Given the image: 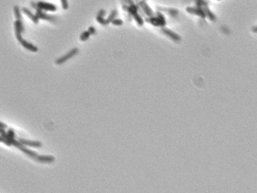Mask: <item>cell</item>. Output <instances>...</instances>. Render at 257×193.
Returning <instances> with one entry per match:
<instances>
[{
    "instance_id": "cell-19",
    "label": "cell",
    "mask_w": 257,
    "mask_h": 193,
    "mask_svg": "<svg viewBox=\"0 0 257 193\" xmlns=\"http://www.w3.org/2000/svg\"><path fill=\"white\" fill-rule=\"evenodd\" d=\"M92 35L90 34V32L89 31H83L82 33H81V35H80V41L81 42H85V41H87V40L90 38Z\"/></svg>"
},
{
    "instance_id": "cell-29",
    "label": "cell",
    "mask_w": 257,
    "mask_h": 193,
    "mask_svg": "<svg viewBox=\"0 0 257 193\" xmlns=\"http://www.w3.org/2000/svg\"><path fill=\"white\" fill-rule=\"evenodd\" d=\"M122 9L124 10L125 12H128V9H129V6H126L125 4H123V5H122Z\"/></svg>"
},
{
    "instance_id": "cell-23",
    "label": "cell",
    "mask_w": 257,
    "mask_h": 193,
    "mask_svg": "<svg viewBox=\"0 0 257 193\" xmlns=\"http://www.w3.org/2000/svg\"><path fill=\"white\" fill-rule=\"evenodd\" d=\"M96 21L98 23H100L101 25H107V24H109V23H108V21H107V19H105L104 18H98V17H96Z\"/></svg>"
},
{
    "instance_id": "cell-28",
    "label": "cell",
    "mask_w": 257,
    "mask_h": 193,
    "mask_svg": "<svg viewBox=\"0 0 257 193\" xmlns=\"http://www.w3.org/2000/svg\"><path fill=\"white\" fill-rule=\"evenodd\" d=\"M122 2L124 3V4H129V5L134 4V2H133V0H122Z\"/></svg>"
},
{
    "instance_id": "cell-31",
    "label": "cell",
    "mask_w": 257,
    "mask_h": 193,
    "mask_svg": "<svg viewBox=\"0 0 257 193\" xmlns=\"http://www.w3.org/2000/svg\"><path fill=\"white\" fill-rule=\"evenodd\" d=\"M252 32H253V33H257V26H255V27L252 28Z\"/></svg>"
},
{
    "instance_id": "cell-16",
    "label": "cell",
    "mask_w": 257,
    "mask_h": 193,
    "mask_svg": "<svg viewBox=\"0 0 257 193\" xmlns=\"http://www.w3.org/2000/svg\"><path fill=\"white\" fill-rule=\"evenodd\" d=\"M157 10H158V11H165L169 14H171V17L178 16V10H175V9H165V8H160L159 7Z\"/></svg>"
},
{
    "instance_id": "cell-7",
    "label": "cell",
    "mask_w": 257,
    "mask_h": 193,
    "mask_svg": "<svg viewBox=\"0 0 257 193\" xmlns=\"http://www.w3.org/2000/svg\"><path fill=\"white\" fill-rule=\"evenodd\" d=\"M36 16H37V18L39 19H43V21H50V22H54V21H55V19H56L55 17L43 13L42 10H41V9H37Z\"/></svg>"
},
{
    "instance_id": "cell-24",
    "label": "cell",
    "mask_w": 257,
    "mask_h": 193,
    "mask_svg": "<svg viewBox=\"0 0 257 193\" xmlns=\"http://www.w3.org/2000/svg\"><path fill=\"white\" fill-rule=\"evenodd\" d=\"M112 23L114 24V25H118V26H121V25H122V21L121 19H118V18H116V19H114V21H112Z\"/></svg>"
},
{
    "instance_id": "cell-26",
    "label": "cell",
    "mask_w": 257,
    "mask_h": 193,
    "mask_svg": "<svg viewBox=\"0 0 257 193\" xmlns=\"http://www.w3.org/2000/svg\"><path fill=\"white\" fill-rule=\"evenodd\" d=\"M89 32H90V34L91 35H95V34L96 33V28L93 27V26H91V27H89V30H88Z\"/></svg>"
},
{
    "instance_id": "cell-3",
    "label": "cell",
    "mask_w": 257,
    "mask_h": 193,
    "mask_svg": "<svg viewBox=\"0 0 257 193\" xmlns=\"http://www.w3.org/2000/svg\"><path fill=\"white\" fill-rule=\"evenodd\" d=\"M78 52H79V49H78V48H73V49H71V50L68 51V52L66 54V55H64V56H62V57H60V58H58L57 60H56V64H57V65H61V64H64L65 62H67L68 59H71V58H72L73 56H75Z\"/></svg>"
},
{
    "instance_id": "cell-5",
    "label": "cell",
    "mask_w": 257,
    "mask_h": 193,
    "mask_svg": "<svg viewBox=\"0 0 257 193\" xmlns=\"http://www.w3.org/2000/svg\"><path fill=\"white\" fill-rule=\"evenodd\" d=\"M186 11L189 13V14H196V16H199L201 18H206V14H205V12L203 8H199V7H188L186 9Z\"/></svg>"
},
{
    "instance_id": "cell-2",
    "label": "cell",
    "mask_w": 257,
    "mask_h": 193,
    "mask_svg": "<svg viewBox=\"0 0 257 193\" xmlns=\"http://www.w3.org/2000/svg\"><path fill=\"white\" fill-rule=\"evenodd\" d=\"M13 146L17 147V149H19V150H20L22 153H24V154H25L27 156H29L30 158H33V159H36V157L38 156V154H37V153H35L34 151H31V150L27 149L26 146H24L23 144H21V143L19 142L18 140H14V145H13Z\"/></svg>"
},
{
    "instance_id": "cell-18",
    "label": "cell",
    "mask_w": 257,
    "mask_h": 193,
    "mask_svg": "<svg viewBox=\"0 0 257 193\" xmlns=\"http://www.w3.org/2000/svg\"><path fill=\"white\" fill-rule=\"evenodd\" d=\"M14 16H16L17 21H21V13H20V9H19L18 6L14 7Z\"/></svg>"
},
{
    "instance_id": "cell-27",
    "label": "cell",
    "mask_w": 257,
    "mask_h": 193,
    "mask_svg": "<svg viewBox=\"0 0 257 193\" xmlns=\"http://www.w3.org/2000/svg\"><path fill=\"white\" fill-rule=\"evenodd\" d=\"M104 14H105L104 10H99V11H98V14H97V17L98 18H103V17H104Z\"/></svg>"
},
{
    "instance_id": "cell-21",
    "label": "cell",
    "mask_w": 257,
    "mask_h": 193,
    "mask_svg": "<svg viewBox=\"0 0 257 193\" xmlns=\"http://www.w3.org/2000/svg\"><path fill=\"white\" fill-rule=\"evenodd\" d=\"M136 21V22H137V24L138 25H140V26H143L144 25V19H143V18H142V16L140 14H137L136 16L133 18Z\"/></svg>"
},
{
    "instance_id": "cell-22",
    "label": "cell",
    "mask_w": 257,
    "mask_h": 193,
    "mask_svg": "<svg viewBox=\"0 0 257 193\" xmlns=\"http://www.w3.org/2000/svg\"><path fill=\"white\" fill-rule=\"evenodd\" d=\"M6 138H8V139H16V133H14V131L13 130H8L7 131V134H6Z\"/></svg>"
},
{
    "instance_id": "cell-30",
    "label": "cell",
    "mask_w": 257,
    "mask_h": 193,
    "mask_svg": "<svg viewBox=\"0 0 257 193\" xmlns=\"http://www.w3.org/2000/svg\"><path fill=\"white\" fill-rule=\"evenodd\" d=\"M31 6H32L34 9H36V10L38 9V4L35 3V2H32V3H31Z\"/></svg>"
},
{
    "instance_id": "cell-13",
    "label": "cell",
    "mask_w": 257,
    "mask_h": 193,
    "mask_svg": "<svg viewBox=\"0 0 257 193\" xmlns=\"http://www.w3.org/2000/svg\"><path fill=\"white\" fill-rule=\"evenodd\" d=\"M139 10H140V6L138 5V3H137V4L134 3V4L129 5V9H128V12H127V13L129 14L130 17L134 18L137 14H139Z\"/></svg>"
},
{
    "instance_id": "cell-1",
    "label": "cell",
    "mask_w": 257,
    "mask_h": 193,
    "mask_svg": "<svg viewBox=\"0 0 257 193\" xmlns=\"http://www.w3.org/2000/svg\"><path fill=\"white\" fill-rule=\"evenodd\" d=\"M146 21L147 22H149L150 24L154 26H158V27H165L166 25V18L164 17V14H161L160 12H157L156 17H150V18H146Z\"/></svg>"
},
{
    "instance_id": "cell-17",
    "label": "cell",
    "mask_w": 257,
    "mask_h": 193,
    "mask_svg": "<svg viewBox=\"0 0 257 193\" xmlns=\"http://www.w3.org/2000/svg\"><path fill=\"white\" fill-rule=\"evenodd\" d=\"M196 6L199 7V8H204V7H208L209 2H207L206 0H195Z\"/></svg>"
},
{
    "instance_id": "cell-4",
    "label": "cell",
    "mask_w": 257,
    "mask_h": 193,
    "mask_svg": "<svg viewBox=\"0 0 257 193\" xmlns=\"http://www.w3.org/2000/svg\"><path fill=\"white\" fill-rule=\"evenodd\" d=\"M22 32H24V25L22 24L21 21H14V33H16V37L18 42H20L22 40Z\"/></svg>"
},
{
    "instance_id": "cell-25",
    "label": "cell",
    "mask_w": 257,
    "mask_h": 193,
    "mask_svg": "<svg viewBox=\"0 0 257 193\" xmlns=\"http://www.w3.org/2000/svg\"><path fill=\"white\" fill-rule=\"evenodd\" d=\"M61 3H62V7L63 9L67 10L68 9V3H67V0H60Z\"/></svg>"
},
{
    "instance_id": "cell-9",
    "label": "cell",
    "mask_w": 257,
    "mask_h": 193,
    "mask_svg": "<svg viewBox=\"0 0 257 193\" xmlns=\"http://www.w3.org/2000/svg\"><path fill=\"white\" fill-rule=\"evenodd\" d=\"M162 31L164 32V34L166 36H168L169 38H171L172 41L174 42H180L181 41V38L179 35H177L176 33L172 32L171 30H170V29H167V28H162Z\"/></svg>"
},
{
    "instance_id": "cell-10",
    "label": "cell",
    "mask_w": 257,
    "mask_h": 193,
    "mask_svg": "<svg viewBox=\"0 0 257 193\" xmlns=\"http://www.w3.org/2000/svg\"><path fill=\"white\" fill-rule=\"evenodd\" d=\"M36 161L41 162V163H52L55 161V157L52 156H42V155H38L36 157Z\"/></svg>"
},
{
    "instance_id": "cell-15",
    "label": "cell",
    "mask_w": 257,
    "mask_h": 193,
    "mask_svg": "<svg viewBox=\"0 0 257 193\" xmlns=\"http://www.w3.org/2000/svg\"><path fill=\"white\" fill-rule=\"evenodd\" d=\"M203 10H204V12H205L206 18H208L210 19V21H216L217 18H216L215 14H214L213 13H212V11L209 9V7H204V8H203Z\"/></svg>"
},
{
    "instance_id": "cell-20",
    "label": "cell",
    "mask_w": 257,
    "mask_h": 193,
    "mask_svg": "<svg viewBox=\"0 0 257 193\" xmlns=\"http://www.w3.org/2000/svg\"><path fill=\"white\" fill-rule=\"evenodd\" d=\"M118 11L117 10H113L112 11V13L110 14V16L108 17V18H107V21H108V23H110V22H112L114 19H116V17L118 16Z\"/></svg>"
},
{
    "instance_id": "cell-12",
    "label": "cell",
    "mask_w": 257,
    "mask_h": 193,
    "mask_svg": "<svg viewBox=\"0 0 257 193\" xmlns=\"http://www.w3.org/2000/svg\"><path fill=\"white\" fill-rule=\"evenodd\" d=\"M19 43H20V44L24 48H26L27 50H29V51H32V52H37L38 51V47L36 46H34V44H32L31 43H28L27 41H25V40L22 39Z\"/></svg>"
},
{
    "instance_id": "cell-32",
    "label": "cell",
    "mask_w": 257,
    "mask_h": 193,
    "mask_svg": "<svg viewBox=\"0 0 257 193\" xmlns=\"http://www.w3.org/2000/svg\"><path fill=\"white\" fill-rule=\"evenodd\" d=\"M219 1H220V0H219Z\"/></svg>"
},
{
    "instance_id": "cell-6",
    "label": "cell",
    "mask_w": 257,
    "mask_h": 193,
    "mask_svg": "<svg viewBox=\"0 0 257 193\" xmlns=\"http://www.w3.org/2000/svg\"><path fill=\"white\" fill-rule=\"evenodd\" d=\"M138 5L140 6L141 10L143 12H144V14H146V16L147 18H150V17H153V12L152 10L149 8V6L147 5V3L146 2V0H140L139 2H138Z\"/></svg>"
},
{
    "instance_id": "cell-14",
    "label": "cell",
    "mask_w": 257,
    "mask_h": 193,
    "mask_svg": "<svg viewBox=\"0 0 257 193\" xmlns=\"http://www.w3.org/2000/svg\"><path fill=\"white\" fill-rule=\"evenodd\" d=\"M22 12L26 14V16L29 18H31V21L34 22V23H38L39 22V18H37V16L36 14H32L30 11H29V10L27 9V8H22Z\"/></svg>"
},
{
    "instance_id": "cell-8",
    "label": "cell",
    "mask_w": 257,
    "mask_h": 193,
    "mask_svg": "<svg viewBox=\"0 0 257 193\" xmlns=\"http://www.w3.org/2000/svg\"><path fill=\"white\" fill-rule=\"evenodd\" d=\"M38 4V9H41L42 11H50V12H55L57 10V7L55 6L54 4L51 3H46V2H42V1H39L37 3Z\"/></svg>"
},
{
    "instance_id": "cell-11",
    "label": "cell",
    "mask_w": 257,
    "mask_h": 193,
    "mask_svg": "<svg viewBox=\"0 0 257 193\" xmlns=\"http://www.w3.org/2000/svg\"><path fill=\"white\" fill-rule=\"evenodd\" d=\"M18 141L23 144L24 146H29V147H33V148H41L42 146V144L39 141H30V140H26V139H18Z\"/></svg>"
}]
</instances>
